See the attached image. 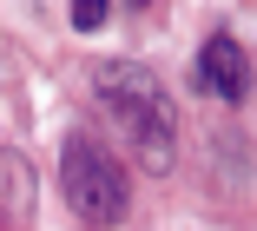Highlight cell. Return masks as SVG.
<instances>
[{"mask_svg":"<svg viewBox=\"0 0 257 231\" xmlns=\"http://www.w3.org/2000/svg\"><path fill=\"white\" fill-rule=\"evenodd\" d=\"M92 93L112 112V126L125 132V145L139 152L145 172H172V159H178V112H172L159 80L145 66H132V60H106L92 73Z\"/></svg>","mask_w":257,"mask_h":231,"instance_id":"6da1fadb","label":"cell"},{"mask_svg":"<svg viewBox=\"0 0 257 231\" xmlns=\"http://www.w3.org/2000/svg\"><path fill=\"white\" fill-rule=\"evenodd\" d=\"M60 192H66L73 211L92 218V224H119V218L132 211V179H125V165L99 145V139H86V132H73V139L60 145Z\"/></svg>","mask_w":257,"mask_h":231,"instance_id":"7a4b0ae2","label":"cell"},{"mask_svg":"<svg viewBox=\"0 0 257 231\" xmlns=\"http://www.w3.org/2000/svg\"><path fill=\"white\" fill-rule=\"evenodd\" d=\"M191 86L198 93H211V99H244L250 93V60H244V46L231 33H211L198 46V60H191Z\"/></svg>","mask_w":257,"mask_h":231,"instance_id":"3957f363","label":"cell"},{"mask_svg":"<svg viewBox=\"0 0 257 231\" xmlns=\"http://www.w3.org/2000/svg\"><path fill=\"white\" fill-rule=\"evenodd\" d=\"M106 7H112V0H73V27H79V33H92L99 20H106Z\"/></svg>","mask_w":257,"mask_h":231,"instance_id":"277c9868","label":"cell"}]
</instances>
